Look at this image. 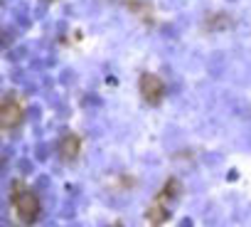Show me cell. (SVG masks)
I'll use <instances>...</instances> for the list:
<instances>
[{"label":"cell","mask_w":251,"mask_h":227,"mask_svg":"<svg viewBox=\"0 0 251 227\" xmlns=\"http://www.w3.org/2000/svg\"><path fill=\"white\" fill-rule=\"evenodd\" d=\"M13 202H15V212L20 217V222L25 225H35L37 217H40V200L35 193L30 190H20L13 195Z\"/></svg>","instance_id":"1"},{"label":"cell","mask_w":251,"mask_h":227,"mask_svg":"<svg viewBox=\"0 0 251 227\" xmlns=\"http://www.w3.org/2000/svg\"><path fill=\"white\" fill-rule=\"evenodd\" d=\"M23 121V106L15 99L0 101V129H15Z\"/></svg>","instance_id":"2"},{"label":"cell","mask_w":251,"mask_h":227,"mask_svg":"<svg viewBox=\"0 0 251 227\" xmlns=\"http://www.w3.org/2000/svg\"><path fill=\"white\" fill-rule=\"evenodd\" d=\"M163 91H165V86H163V82L155 74H151V72L141 74V96L148 104H158L163 99Z\"/></svg>","instance_id":"3"},{"label":"cell","mask_w":251,"mask_h":227,"mask_svg":"<svg viewBox=\"0 0 251 227\" xmlns=\"http://www.w3.org/2000/svg\"><path fill=\"white\" fill-rule=\"evenodd\" d=\"M79 151H81V141H79V136L67 134V136L59 141V158H62V161H74V158L79 156Z\"/></svg>","instance_id":"4"},{"label":"cell","mask_w":251,"mask_h":227,"mask_svg":"<svg viewBox=\"0 0 251 227\" xmlns=\"http://www.w3.org/2000/svg\"><path fill=\"white\" fill-rule=\"evenodd\" d=\"M148 220H151L153 225H163V222L168 220V207H165V202L155 200V202L151 205V210H148Z\"/></svg>","instance_id":"5"}]
</instances>
